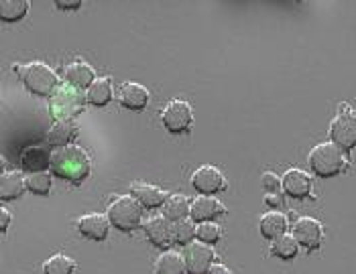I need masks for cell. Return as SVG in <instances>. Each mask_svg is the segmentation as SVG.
Instances as JSON below:
<instances>
[{
    "label": "cell",
    "mask_w": 356,
    "mask_h": 274,
    "mask_svg": "<svg viewBox=\"0 0 356 274\" xmlns=\"http://www.w3.org/2000/svg\"><path fill=\"white\" fill-rule=\"evenodd\" d=\"M90 169L92 163L88 153L76 144L57 148L51 153V173L70 183H82L90 175Z\"/></svg>",
    "instance_id": "obj_1"
},
{
    "label": "cell",
    "mask_w": 356,
    "mask_h": 274,
    "mask_svg": "<svg viewBox=\"0 0 356 274\" xmlns=\"http://www.w3.org/2000/svg\"><path fill=\"white\" fill-rule=\"evenodd\" d=\"M17 71L21 74L25 87L35 96H54L59 87L57 74L49 65H45L41 61H33L23 67H17Z\"/></svg>",
    "instance_id": "obj_2"
},
{
    "label": "cell",
    "mask_w": 356,
    "mask_h": 274,
    "mask_svg": "<svg viewBox=\"0 0 356 274\" xmlns=\"http://www.w3.org/2000/svg\"><path fill=\"white\" fill-rule=\"evenodd\" d=\"M309 166L318 177H334L346 169V155L334 142H322L312 148Z\"/></svg>",
    "instance_id": "obj_3"
},
{
    "label": "cell",
    "mask_w": 356,
    "mask_h": 274,
    "mask_svg": "<svg viewBox=\"0 0 356 274\" xmlns=\"http://www.w3.org/2000/svg\"><path fill=\"white\" fill-rule=\"evenodd\" d=\"M108 221L120 232H135L143 225V207L135 197L120 195L108 205Z\"/></svg>",
    "instance_id": "obj_4"
},
{
    "label": "cell",
    "mask_w": 356,
    "mask_h": 274,
    "mask_svg": "<svg viewBox=\"0 0 356 274\" xmlns=\"http://www.w3.org/2000/svg\"><path fill=\"white\" fill-rule=\"evenodd\" d=\"M86 102H88V98L78 87L65 83V85H59L57 92L51 96L49 108H51L55 120H72L74 116H78L82 112Z\"/></svg>",
    "instance_id": "obj_5"
},
{
    "label": "cell",
    "mask_w": 356,
    "mask_h": 274,
    "mask_svg": "<svg viewBox=\"0 0 356 274\" xmlns=\"http://www.w3.org/2000/svg\"><path fill=\"white\" fill-rule=\"evenodd\" d=\"M330 140L344 153L356 146V114L348 106H342L330 124Z\"/></svg>",
    "instance_id": "obj_6"
},
{
    "label": "cell",
    "mask_w": 356,
    "mask_h": 274,
    "mask_svg": "<svg viewBox=\"0 0 356 274\" xmlns=\"http://www.w3.org/2000/svg\"><path fill=\"white\" fill-rule=\"evenodd\" d=\"M161 122L171 135H184L192 128L193 112L192 106L184 100H171L163 108Z\"/></svg>",
    "instance_id": "obj_7"
},
{
    "label": "cell",
    "mask_w": 356,
    "mask_h": 274,
    "mask_svg": "<svg viewBox=\"0 0 356 274\" xmlns=\"http://www.w3.org/2000/svg\"><path fill=\"white\" fill-rule=\"evenodd\" d=\"M192 185L193 189L200 193V195L212 197L214 193L224 191L226 179H224V175H222V171H220L218 166L204 164V166H200L192 175Z\"/></svg>",
    "instance_id": "obj_8"
},
{
    "label": "cell",
    "mask_w": 356,
    "mask_h": 274,
    "mask_svg": "<svg viewBox=\"0 0 356 274\" xmlns=\"http://www.w3.org/2000/svg\"><path fill=\"white\" fill-rule=\"evenodd\" d=\"M184 258H186L188 274H210L216 254H214L212 246L202 244V242H193L186 248Z\"/></svg>",
    "instance_id": "obj_9"
},
{
    "label": "cell",
    "mask_w": 356,
    "mask_h": 274,
    "mask_svg": "<svg viewBox=\"0 0 356 274\" xmlns=\"http://www.w3.org/2000/svg\"><path fill=\"white\" fill-rule=\"evenodd\" d=\"M143 225L153 246L169 248L175 242V223L165 216H151Z\"/></svg>",
    "instance_id": "obj_10"
},
{
    "label": "cell",
    "mask_w": 356,
    "mask_h": 274,
    "mask_svg": "<svg viewBox=\"0 0 356 274\" xmlns=\"http://www.w3.org/2000/svg\"><path fill=\"white\" fill-rule=\"evenodd\" d=\"M293 238L298 244L305 250H318L322 246L324 240V228L318 219L314 218H300L293 223Z\"/></svg>",
    "instance_id": "obj_11"
},
{
    "label": "cell",
    "mask_w": 356,
    "mask_h": 274,
    "mask_svg": "<svg viewBox=\"0 0 356 274\" xmlns=\"http://www.w3.org/2000/svg\"><path fill=\"white\" fill-rule=\"evenodd\" d=\"M226 214V207L220 203L216 197H208V195H200L197 199L192 201V216L193 221L197 223H208V221H214L220 216Z\"/></svg>",
    "instance_id": "obj_12"
},
{
    "label": "cell",
    "mask_w": 356,
    "mask_h": 274,
    "mask_svg": "<svg viewBox=\"0 0 356 274\" xmlns=\"http://www.w3.org/2000/svg\"><path fill=\"white\" fill-rule=\"evenodd\" d=\"M283 191L291 199H305L312 191V177L302 169H289L283 175Z\"/></svg>",
    "instance_id": "obj_13"
},
{
    "label": "cell",
    "mask_w": 356,
    "mask_h": 274,
    "mask_svg": "<svg viewBox=\"0 0 356 274\" xmlns=\"http://www.w3.org/2000/svg\"><path fill=\"white\" fill-rule=\"evenodd\" d=\"M110 221L108 216H100V214H88L78 219V230L83 238L94 240V242H102L108 238Z\"/></svg>",
    "instance_id": "obj_14"
},
{
    "label": "cell",
    "mask_w": 356,
    "mask_h": 274,
    "mask_svg": "<svg viewBox=\"0 0 356 274\" xmlns=\"http://www.w3.org/2000/svg\"><path fill=\"white\" fill-rule=\"evenodd\" d=\"M118 100H120L122 108L140 112V110L147 108V104H149V89L137 82L122 83V87L118 92Z\"/></svg>",
    "instance_id": "obj_15"
},
{
    "label": "cell",
    "mask_w": 356,
    "mask_h": 274,
    "mask_svg": "<svg viewBox=\"0 0 356 274\" xmlns=\"http://www.w3.org/2000/svg\"><path fill=\"white\" fill-rule=\"evenodd\" d=\"M131 197H135L140 203V207H145V209L163 207L165 201H167V195L151 183H133L131 185Z\"/></svg>",
    "instance_id": "obj_16"
},
{
    "label": "cell",
    "mask_w": 356,
    "mask_h": 274,
    "mask_svg": "<svg viewBox=\"0 0 356 274\" xmlns=\"http://www.w3.org/2000/svg\"><path fill=\"white\" fill-rule=\"evenodd\" d=\"M21 164L29 173H43L51 169V153L45 146H29L21 155Z\"/></svg>",
    "instance_id": "obj_17"
},
{
    "label": "cell",
    "mask_w": 356,
    "mask_h": 274,
    "mask_svg": "<svg viewBox=\"0 0 356 274\" xmlns=\"http://www.w3.org/2000/svg\"><path fill=\"white\" fill-rule=\"evenodd\" d=\"M63 78H65V82L70 83V85H74V87H90L92 83L96 82V78H94V69L88 65V63H83V61H74V63H70L67 67H65V71H63Z\"/></svg>",
    "instance_id": "obj_18"
},
{
    "label": "cell",
    "mask_w": 356,
    "mask_h": 274,
    "mask_svg": "<svg viewBox=\"0 0 356 274\" xmlns=\"http://www.w3.org/2000/svg\"><path fill=\"white\" fill-rule=\"evenodd\" d=\"M259 230H261L263 238L275 242L277 238L287 234V218L283 214H279V212H269L259 221Z\"/></svg>",
    "instance_id": "obj_19"
},
{
    "label": "cell",
    "mask_w": 356,
    "mask_h": 274,
    "mask_svg": "<svg viewBox=\"0 0 356 274\" xmlns=\"http://www.w3.org/2000/svg\"><path fill=\"white\" fill-rule=\"evenodd\" d=\"M25 189H27V185H25V179L21 177V173L8 171V173L2 175V179H0V199L2 201L19 199Z\"/></svg>",
    "instance_id": "obj_20"
},
{
    "label": "cell",
    "mask_w": 356,
    "mask_h": 274,
    "mask_svg": "<svg viewBox=\"0 0 356 274\" xmlns=\"http://www.w3.org/2000/svg\"><path fill=\"white\" fill-rule=\"evenodd\" d=\"M76 137H78V128L72 120H55V124L47 135V140L49 144L63 148V146H70V142Z\"/></svg>",
    "instance_id": "obj_21"
},
{
    "label": "cell",
    "mask_w": 356,
    "mask_h": 274,
    "mask_svg": "<svg viewBox=\"0 0 356 274\" xmlns=\"http://www.w3.org/2000/svg\"><path fill=\"white\" fill-rule=\"evenodd\" d=\"M86 98H88V104L96 108H104L112 100V83L108 78H96V82L88 87Z\"/></svg>",
    "instance_id": "obj_22"
},
{
    "label": "cell",
    "mask_w": 356,
    "mask_h": 274,
    "mask_svg": "<svg viewBox=\"0 0 356 274\" xmlns=\"http://www.w3.org/2000/svg\"><path fill=\"white\" fill-rule=\"evenodd\" d=\"M155 274H188L184 254H179L175 250H167L163 256H159V260H157Z\"/></svg>",
    "instance_id": "obj_23"
},
{
    "label": "cell",
    "mask_w": 356,
    "mask_h": 274,
    "mask_svg": "<svg viewBox=\"0 0 356 274\" xmlns=\"http://www.w3.org/2000/svg\"><path fill=\"white\" fill-rule=\"evenodd\" d=\"M190 212H192V205H190V201L184 195H169L167 197V201H165L163 205V216L167 219H171L173 223L188 219Z\"/></svg>",
    "instance_id": "obj_24"
},
{
    "label": "cell",
    "mask_w": 356,
    "mask_h": 274,
    "mask_svg": "<svg viewBox=\"0 0 356 274\" xmlns=\"http://www.w3.org/2000/svg\"><path fill=\"white\" fill-rule=\"evenodd\" d=\"M29 12L27 0H0V19L6 23H17Z\"/></svg>",
    "instance_id": "obj_25"
},
{
    "label": "cell",
    "mask_w": 356,
    "mask_h": 274,
    "mask_svg": "<svg viewBox=\"0 0 356 274\" xmlns=\"http://www.w3.org/2000/svg\"><path fill=\"white\" fill-rule=\"evenodd\" d=\"M298 248H300V244L293 238V234H285V236L275 240L273 246H271V254L281 258V260H291L298 256Z\"/></svg>",
    "instance_id": "obj_26"
},
{
    "label": "cell",
    "mask_w": 356,
    "mask_h": 274,
    "mask_svg": "<svg viewBox=\"0 0 356 274\" xmlns=\"http://www.w3.org/2000/svg\"><path fill=\"white\" fill-rule=\"evenodd\" d=\"M51 183H54V179H51L49 171H43V173H29L27 177H25L27 189L31 193H35V195H49V191H51Z\"/></svg>",
    "instance_id": "obj_27"
},
{
    "label": "cell",
    "mask_w": 356,
    "mask_h": 274,
    "mask_svg": "<svg viewBox=\"0 0 356 274\" xmlns=\"http://www.w3.org/2000/svg\"><path fill=\"white\" fill-rule=\"evenodd\" d=\"M74 271H76V262L65 254H55L43 264L45 274H74Z\"/></svg>",
    "instance_id": "obj_28"
},
{
    "label": "cell",
    "mask_w": 356,
    "mask_h": 274,
    "mask_svg": "<svg viewBox=\"0 0 356 274\" xmlns=\"http://www.w3.org/2000/svg\"><path fill=\"white\" fill-rule=\"evenodd\" d=\"M193 238H197V228H195L193 219H184V221L175 223V242L177 244L188 248L190 244H193Z\"/></svg>",
    "instance_id": "obj_29"
},
{
    "label": "cell",
    "mask_w": 356,
    "mask_h": 274,
    "mask_svg": "<svg viewBox=\"0 0 356 274\" xmlns=\"http://www.w3.org/2000/svg\"><path fill=\"white\" fill-rule=\"evenodd\" d=\"M220 236H222V230H220L218 223L208 221V223H200V225H197V240H200L202 244L214 246L220 240Z\"/></svg>",
    "instance_id": "obj_30"
},
{
    "label": "cell",
    "mask_w": 356,
    "mask_h": 274,
    "mask_svg": "<svg viewBox=\"0 0 356 274\" xmlns=\"http://www.w3.org/2000/svg\"><path fill=\"white\" fill-rule=\"evenodd\" d=\"M261 185H263V189L267 193H279V189H283V179H279L275 173L267 171L261 177Z\"/></svg>",
    "instance_id": "obj_31"
},
{
    "label": "cell",
    "mask_w": 356,
    "mask_h": 274,
    "mask_svg": "<svg viewBox=\"0 0 356 274\" xmlns=\"http://www.w3.org/2000/svg\"><path fill=\"white\" fill-rule=\"evenodd\" d=\"M55 6H57V8H61V10H78V8L82 6V2H80V0H76V2L59 0V2H55Z\"/></svg>",
    "instance_id": "obj_32"
},
{
    "label": "cell",
    "mask_w": 356,
    "mask_h": 274,
    "mask_svg": "<svg viewBox=\"0 0 356 274\" xmlns=\"http://www.w3.org/2000/svg\"><path fill=\"white\" fill-rule=\"evenodd\" d=\"M10 221H13V218H10V214L2 207L0 209V232L4 234L6 230H8V225H10Z\"/></svg>",
    "instance_id": "obj_33"
},
{
    "label": "cell",
    "mask_w": 356,
    "mask_h": 274,
    "mask_svg": "<svg viewBox=\"0 0 356 274\" xmlns=\"http://www.w3.org/2000/svg\"><path fill=\"white\" fill-rule=\"evenodd\" d=\"M265 203L271 205V207H281L283 205V199L279 197V193H267L265 195Z\"/></svg>",
    "instance_id": "obj_34"
},
{
    "label": "cell",
    "mask_w": 356,
    "mask_h": 274,
    "mask_svg": "<svg viewBox=\"0 0 356 274\" xmlns=\"http://www.w3.org/2000/svg\"><path fill=\"white\" fill-rule=\"evenodd\" d=\"M210 274H232L224 264H214L212 266V271H210Z\"/></svg>",
    "instance_id": "obj_35"
}]
</instances>
